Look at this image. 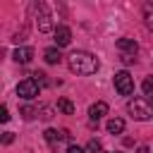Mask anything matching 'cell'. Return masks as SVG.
Masks as SVG:
<instances>
[{
    "mask_svg": "<svg viewBox=\"0 0 153 153\" xmlns=\"http://www.w3.org/2000/svg\"><path fill=\"white\" fill-rule=\"evenodd\" d=\"M67 65H69V69L76 72V74H96L98 67H100L98 57L91 55V53H86V50H74V53L67 57Z\"/></svg>",
    "mask_w": 153,
    "mask_h": 153,
    "instance_id": "cell-1",
    "label": "cell"
},
{
    "mask_svg": "<svg viewBox=\"0 0 153 153\" xmlns=\"http://www.w3.org/2000/svg\"><path fill=\"white\" fill-rule=\"evenodd\" d=\"M127 110L131 112L134 120H151V117H153V108H151V103H148L146 98H134V100H129Z\"/></svg>",
    "mask_w": 153,
    "mask_h": 153,
    "instance_id": "cell-2",
    "label": "cell"
},
{
    "mask_svg": "<svg viewBox=\"0 0 153 153\" xmlns=\"http://www.w3.org/2000/svg\"><path fill=\"white\" fill-rule=\"evenodd\" d=\"M115 88H117V93L120 96H129V93H134V79H131V74L129 72H117L115 74Z\"/></svg>",
    "mask_w": 153,
    "mask_h": 153,
    "instance_id": "cell-3",
    "label": "cell"
},
{
    "mask_svg": "<svg viewBox=\"0 0 153 153\" xmlns=\"http://www.w3.org/2000/svg\"><path fill=\"white\" fill-rule=\"evenodd\" d=\"M38 91H41V86H38V81H36L33 76H29V79L19 81V86H17V96H19V98H26V100L36 98V96H38Z\"/></svg>",
    "mask_w": 153,
    "mask_h": 153,
    "instance_id": "cell-4",
    "label": "cell"
},
{
    "mask_svg": "<svg viewBox=\"0 0 153 153\" xmlns=\"http://www.w3.org/2000/svg\"><path fill=\"white\" fill-rule=\"evenodd\" d=\"M36 10H38V17H36L38 31H43V33H45V31H50V29H53V22H50V10H48L43 2H38V7H36Z\"/></svg>",
    "mask_w": 153,
    "mask_h": 153,
    "instance_id": "cell-5",
    "label": "cell"
},
{
    "mask_svg": "<svg viewBox=\"0 0 153 153\" xmlns=\"http://www.w3.org/2000/svg\"><path fill=\"white\" fill-rule=\"evenodd\" d=\"M69 41H72V31H69L67 26H57V29H55V43H57V48L69 45Z\"/></svg>",
    "mask_w": 153,
    "mask_h": 153,
    "instance_id": "cell-6",
    "label": "cell"
},
{
    "mask_svg": "<svg viewBox=\"0 0 153 153\" xmlns=\"http://www.w3.org/2000/svg\"><path fill=\"white\" fill-rule=\"evenodd\" d=\"M103 115H108V103H103V100H98V103H93V105L88 108V117H91V122H96V120H100Z\"/></svg>",
    "mask_w": 153,
    "mask_h": 153,
    "instance_id": "cell-7",
    "label": "cell"
},
{
    "mask_svg": "<svg viewBox=\"0 0 153 153\" xmlns=\"http://www.w3.org/2000/svg\"><path fill=\"white\" fill-rule=\"evenodd\" d=\"M117 48H120V50H124V53H127V57H134V55H136V50H139L136 41H131V38H120V41H117Z\"/></svg>",
    "mask_w": 153,
    "mask_h": 153,
    "instance_id": "cell-8",
    "label": "cell"
},
{
    "mask_svg": "<svg viewBox=\"0 0 153 153\" xmlns=\"http://www.w3.org/2000/svg\"><path fill=\"white\" fill-rule=\"evenodd\" d=\"M31 57H33V50L31 48H17L14 50V62H19V65L31 62Z\"/></svg>",
    "mask_w": 153,
    "mask_h": 153,
    "instance_id": "cell-9",
    "label": "cell"
},
{
    "mask_svg": "<svg viewBox=\"0 0 153 153\" xmlns=\"http://www.w3.org/2000/svg\"><path fill=\"white\" fill-rule=\"evenodd\" d=\"M45 139H48L50 143L65 141V139H67V131H65V129H45Z\"/></svg>",
    "mask_w": 153,
    "mask_h": 153,
    "instance_id": "cell-10",
    "label": "cell"
},
{
    "mask_svg": "<svg viewBox=\"0 0 153 153\" xmlns=\"http://www.w3.org/2000/svg\"><path fill=\"white\" fill-rule=\"evenodd\" d=\"M43 57H45V62H48V65H57V62L62 60V55H60V50H57V48H48V50L43 53Z\"/></svg>",
    "mask_w": 153,
    "mask_h": 153,
    "instance_id": "cell-11",
    "label": "cell"
},
{
    "mask_svg": "<svg viewBox=\"0 0 153 153\" xmlns=\"http://www.w3.org/2000/svg\"><path fill=\"white\" fill-rule=\"evenodd\" d=\"M108 131H110V134H122V131H124V120L112 117V120L108 122Z\"/></svg>",
    "mask_w": 153,
    "mask_h": 153,
    "instance_id": "cell-12",
    "label": "cell"
},
{
    "mask_svg": "<svg viewBox=\"0 0 153 153\" xmlns=\"http://www.w3.org/2000/svg\"><path fill=\"white\" fill-rule=\"evenodd\" d=\"M143 19H146V26L153 29V2H146L143 5Z\"/></svg>",
    "mask_w": 153,
    "mask_h": 153,
    "instance_id": "cell-13",
    "label": "cell"
},
{
    "mask_svg": "<svg viewBox=\"0 0 153 153\" xmlns=\"http://www.w3.org/2000/svg\"><path fill=\"white\" fill-rule=\"evenodd\" d=\"M57 108H60L65 115H72V112H74V105H72L69 98H60V100H57Z\"/></svg>",
    "mask_w": 153,
    "mask_h": 153,
    "instance_id": "cell-14",
    "label": "cell"
},
{
    "mask_svg": "<svg viewBox=\"0 0 153 153\" xmlns=\"http://www.w3.org/2000/svg\"><path fill=\"white\" fill-rule=\"evenodd\" d=\"M141 88H143V93H146L148 98H153V76H148V79H143V84H141Z\"/></svg>",
    "mask_w": 153,
    "mask_h": 153,
    "instance_id": "cell-15",
    "label": "cell"
},
{
    "mask_svg": "<svg viewBox=\"0 0 153 153\" xmlns=\"http://www.w3.org/2000/svg\"><path fill=\"white\" fill-rule=\"evenodd\" d=\"M88 153H100V141L91 139V141H88Z\"/></svg>",
    "mask_w": 153,
    "mask_h": 153,
    "instance_id": "cell-16",
    "label": "cell"
},
{
    "mask_svg": "<svg viewBox=\"0 0 153 153\" xmlns=\"http://www.w3.org/2000/svg\"><path fill=\"white\" fill-rule=\"evenodd\" d=\"M0 120H2V122H7V120H10V115H7V105H2V108H0Z\"/></svg>",
    "mask_w": 153,
    "mask_h": 153,
    "instance_id": "cell-17",
    "label": "cell"
},
{
    "mask_svg": "<svg viewBox=\"0 0 153 153\" xmlns=\"http://www.w3.org/2000/svg\"><path fill=\"white\" fill-rule=\"evenodd\" d=\"M12 141H14L12 131H5V134H2V143H12Z\"/></svg>",
    "mask_w": 153,
    "mask_h": 153,
    "instance_id": "cell-18",
    "label": "cell"
},
{
    "mask_svg": "<svg viewBox=\"0 0 153 153\" xmlns=\"http://www.w3.org/2000/svg\"><path fill=\"white\" fill-rule=\"evenodd\" d=\"M67 153H86V151H84V148H79V146H69V148H67Z\"/></svg>",
    "mask_w": 153,
    "mask_h": 153,
    "instance_id": "cell-19",
    "label": "cell"
},
{
    "mask_svg": "<svg viewBox=\"0 0 153 153\" xmlns=\"http://www.w3.org/2000/svg\"><path fill=\"white\" fill-rule=\"evenodd\" d=\"M136 153H151V151H148V148H146V146H141V148H139V151H136Z\"/></svg>",
    "mask_w": 153,
    "mask_h": 153,
    "instance_id": "cell-20",
    "label": "cell"
}]
</instances>
